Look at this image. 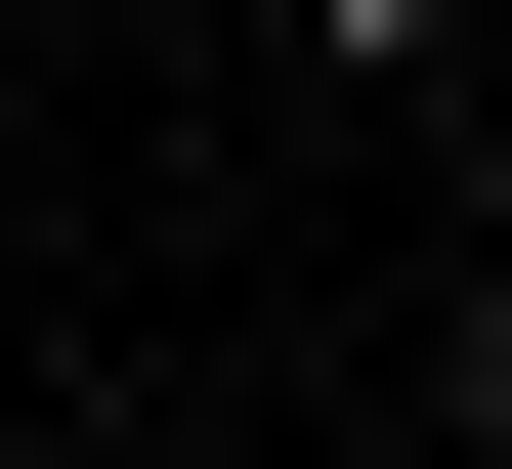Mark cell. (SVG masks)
<instances>
[{"label":"cell","instance_id":"1","mask_svg":"<svg viewBox=\"0 0 512 469\" xmlns=\"http://www.w3.org/2000/svg\"><path fill=\"white\" fill-rule=\"evenodd\" d=\"M256 43H299V86H427V43H512V0H256Z\"/></svg>","mask_w":512,"mask_h":469}]
</instances>
